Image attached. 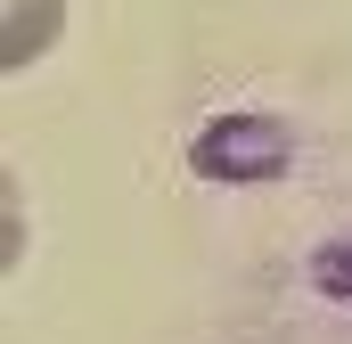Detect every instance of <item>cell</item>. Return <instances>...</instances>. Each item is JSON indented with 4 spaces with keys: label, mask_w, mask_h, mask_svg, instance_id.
<instances>
[{
    "label": "cell",
    "mask_w": 352,
    "mask_h": 344,
    "mask_svg": "<svg viewBox=\"0 0 352 344\" xmlns=\"http://www.w3.org/2000/svg\"><path fill=\"white\" fill-rule=\"evenodd\" d=\"M58 17H66V0H8V66H33L50 41H58Z\"/></svg>",
    "instance_id": "7a4b0ae2"
},
{
    "label": "cell",
    "mask_w": 352,
    "mask_h": 344,
    "mask_svg": "<svg viewBox=\"0 0 352 344\" xmlns=\"http://www.w3.org/2000/svg\"><path fill=\"white\" fill-rule=\"evenodd\" d=\"M311 279H320V295H336V303H344V295H352V238L320 246V255H311Z\"/></svg>",
    "instance_id": "3957f363"
},
{
    "label": "cell",
    "mask_w": 352,
    "mask_h": 344,
    "mask_svg": "<svg viewBox=\"0 0 352 344\" xmlns=\"http://www.w3.org/2000/svg\"><path fill=\"white\" fill-rule=\"evenodd\" d=\"M287 156H295V131L263 107H238V115L197 131V172L205 180H278Z\"/></svg>",
    "instance_id": "6da1fadb"
}]
</instances>
